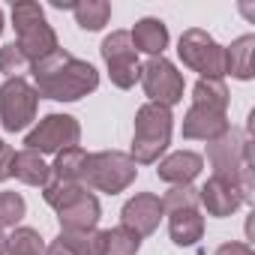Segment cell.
Masks as SVG:
<instances>
[{
	"label": "cell",
	"mask_w": 255,
	"mask_h": 255,
	"mask_svg": "<svg viewBox=\"0 0 255 255\" xmlns=\"http://www.w3.org/2000/svg\"><path fill=\"white\" fill-rule=\"evenodd\" d=\"M33 87L39 96L54 102H78L81 96L93 93L99 87V72L93 63L72 57L66 48H57L45 60L33 63Z\"/></svg>",
	"instance_id": "cell-1"
},
{
	"label": "cell",
	"mask_w": 255,
	"mask_h": 255,
	"mask_svg": "<svg viewBox=\"0 0 255 255\" xmlns=\"http://www.w3.org/2000/svg\"><path fill=\"white\" fill-rule=\"evenodd\" d=\"M171 129H174V117L171 108L144 102L135 111V132H132V162L135 165H153L171 144Z\"/></svg>",
	"instance_id": "cell-2"
},
{
	"label": "cell",
	"mask_w": 255,
	"mask_h": 255,
	"mask_svg": "<svg viewBox=\"0 0 255 255\" xmlns=\"http://www.w3.org/2000/svg\"><path fill=\"white\" fill-rule=\"evenodd\" d=\"M207 159L213 165V174L237 180L243 189V198L252 201V153H249V138L240 129H228L207 144Z\"/></svg>",
	"instance_id": "cell-3"
},
{
	"label": "cell",
	"mask_w": 255,
	"mask_h": 255,
	"mask_svg": "<svg viewBox=\"0 0 255 255\" xmlns=\"http://www.w3.org/2000/svg\"><path fill=\"white\" fill-rule=\"evenodd\" d=\"M12 24H15V33H18L15 45L24 51V57L30 63H39V60H45L48 54H54L60 48L57 33L45 21V12L36 0H18L12 6Z\"/></svg>",
	"instance_id": "cell-4"
},
{
	"label": "cell",
	"mask_w": 255,
	"mask_h": 255,
	"mask_svg": "<svg viewBox=\"0 0 255 255\" xmlns=\"http://www.w3.org/2000/svg\"><path fill=\"white\" fill-rule=\"evenodd\" d=\"M138 177V168L132 162L129 153L120 150H102V153H90L87 156V168H84V186L117 195L123 189H129Z\"/></svg>",
	"instance_id": "cell-5"
},
{
	"label": "cell",
	"mask_w": 255,
	"mask_h": 255,
	"mask_svg": "<svg viewBox=\"0 0 255 255\" xmlns=\"http://www.w3.org/2000/svg\"><path fill=\"white\" fill-rule=\"evenodd\" d=\"M39 108V93L36 87L21 75V78H6L0 84V123L6 132H21L36 120Z\"/></svg>",
	"instance_id": "cell-6"
},
{
	"label": "cell",
	"mask_w": 255,
	"mask_h": 255,
	"mask_svg": "<svg viewBox=\"0 0 255 255\" xmlns=\"http://www.w3.org/2000/svg\"><path fill=\"white\" fill-rule=\"evenodd\" d=\"M177 54H180L183 66H189L201 78H222L225 75V48L207 30H198V27L183 30V36L177 42Z\"/></svg>",
	"instance_id": "cell-7"
},
{
	"label": "cell",
	"mask_w": 255,
	"mask_h": 255,
	"mask_svg": "<svg viewBox=\"0 0 255 255\" xmlns=\"http://www.w3.org/2000/svg\"><path fill=\"white\" fill-rule=\"evenodd\" d=\"M99 51H102V60L108 66V75H111L114 87L129 90V87H135V81H141V63H138V51L132 45L129 30L108 33L102 39Z\"/></svg>",
	"instance_id": "cell-8"
},
{
	"label": "cell",
	"mask_w": 255,
	"mask_h": 255,
	"mask_svg": "<svg viewBox=\"0 0 255 255\" xmlns=\"http://www.w3.org/2000/svg\"><path fill=\"white\" fill-rule=\"evenodd\" d=\"M78 138H81V126H78L75 117H69V114H45L27 132L24 144H27V150H36V153H60L66 147H75Z\"/></svg>",
	"instance_id": "cell-9"
},
{
	"label": "cell",
	"mask_w": 255,
	"mask_h": 255,
	"mask_svg": "<svg viewBox=\"0 0 255 255\" xmlns=\"http://www.w3.org/2000/svg\"><path fill=\"white\" fill-rule=\"evenodd\" d=\"M141 84H144V93L150 96V102H156V105L171 108L183 99V75L165 57H150L141 66Z\"/></svg>",
	"instance_id": "cell-10"
},
{
	"label": "cell",
	"mask_w": 255,
	"mask_h": 255,
	"mask_svg": "<svg viewBox=\"0 0 255 255\" xmlns=\"http://www.w3.org/2000/svg\"><path fill=\"white\" fill-rule=\"evenodd\" d=\"M198 204H204L210 216H219V219H222V216L237 213V207L246 204V198H243V189L237 186V180L213 174V177L198 189Z\"/></svg>",
	"instance_id": "cell-11"
},
{
	"label": "cell",
	"mask_w": 255,
	"mask_h": 255,
	"mask_svg": "<svg viewBox=\"0 0 255 255\" xmlns=\"http://www.w3.org/2000/svg\"><path fill=\"white\" fill-rule=\"evenodd\" d=\"M159 219H162V201L153 192H138L135 198L126 201L123 210H120V225L135 231L138 237L153 234L159 228Z\"/></svg>",
	"instance_id": "cell-12"
},
{
	"label": "cell",
	"mask_w": 255,
	"mask_h": 255,
	"mask_svg": "<svg viewBox=\"0 0 255 255\" xmlns=\"http://www.w3.org/2000/svg\"><path fill=\"white\" fill-rule=\"evenodd\" d=\"M225 129H228V117L219 114V111L201 108V105H192L183 117V138H192V141H207L210 144Z\"/></svg>",
	"instance_id": "cell-13"
},
{
	"label": "cell",
	"mask_w": 255,
	"mask_h": 255,
	"mask_svg": "<svg viewBox=\"0 0 255 255\" xmlns=\"http://www.w3.org/2000/svg\"><path fill=\"white\" fill-rule=\"evenodd\" d=\"M201 168H204V159H201L198 153H192V150H177V153H168V156L159 162L156 174H159V180H165V183L189 186V183L201 174Z\"/></svg>",
	"instance_id": "cell-14"
},
{
	"label": "cell",
	"mask_w": 255,
	"mask_h": 255,
	"mask_svg": "<svg viewBox=\"0 0 255 255\" xmlns=\"http://www.w3.org/2000/svg\"><path fill=\"white\" fill-rule=\"evenodd\" d=\"M99 201L93 192H84L78 195L69 207L57 210V219H60V231H93L96 222H99Z\"/></svg>",
	"instance_id": "cell-15"
},
{
	"label": "cell",
	"mask_w": 255,
	"mask_h": 255,
	"mask_svg": "<svg viewBox=\"0 0 255 255\" xmlns=\"http://www.w3.org/2000/svg\"><path fill=\"white\" fill-rule=\"evenodd\" d=\"M132 45L135 51H144L150 57H162V51L168 48V27L162 18H141L132 27Z\"/></svg>",
	"instance_id": "cell-16"
},
{
	"label": "cell",
	"mask_w": 255,
	"mask_h": 255,
	"mask_svg": "<svg viewBox=\"0 0 255 255\" xmlns=\"http://www.w3.org/2000/svg\"><path fill=\"white\" fill-rule=\"evenodd\" d=\"M12 177H18L21 183H27V186H48V180H51V165L42 159V153H36V150H18L15 153V159H12Z\"/></svg>",
	"instance_id": "cell-17"
},
{
	"label": "cell",
	"mask_w": 255,
	"mask_h": 255,
	"mask_svg": "<svg viewBox=\"0 0 255 255\" xmlns=\"http://www.w3.org/2000/svg\"><path fill=\"white\" fill-rule=\"evenodd\" d=\"M252 54H255V36H237L228 48H225V75H234L240 81H249L255 75L252 69Z\"/></svg>",
	"instance_id": "cell-18"
},
{
	"label": "cell",
	"mask_w": 255,
	"mask_h": 255,
	"mask_svg": "<svg viewBox=\"0 0 255 255\" xmlns=\"http://www.w3.org/2000/svg\"><path fill=\"white\" fill-rule=\"evenodd\" d=\"M168 234L177 246H195L204 234V216L198 213V207L168 213Z\"/></svg>",
	"instance_id": "cell-19"
},
{
	"label": "cell",
	"mask_w": 255,
	"mask_h": 255,
	"mask_svg": "<svg viewBox=\"0 0 255 255\" xmlns=\"http://www.w3.org/2000/svg\"><path fill=\"white\" fill-rule=\"evenodd\" d=\"M87 150L84 147H66L57 153L54 165H51V180H66V183H81L84 180V168H87ZM84 186V183H81Z\"/></svg>",
	"instance_id": "cell-20"
},
{
	"label": "cell",
	"mask_w": 255,
	"mask_h": 255,
	"mask_svg": "<svg viewBox=\"0 0 255 255\" xmlns=\"http://www.w3.org/2000/svg\"><path fill=\"white\" fill-rule=\"evenodd\" d=\"M228 99L231 96H228V87H225L222 78H198L195 87H192V105H201V108L225 114Z\"/></svg>",
	"instance_id": "cell-21"
},
{
	"label": "cell",
	"mask_w": 255,
	"mask_h": 255,
	"mask_svg": "<svg viewBox=\"0 0 255 255\" xmlns=\"http://www.w3.org/2000/svg\"><path fill=\"white\" fill-rule=\"evenodd\" d=\"M72 12L81 30H102L111 18V3L108 0H81V3H72Z\"/></svg>",
	"instance_id": "cell-22"
},
{
	"label": "cell",
	"mask_w": 255,
	"mask_h": 255,
	"mask_svg": "<svg viewBox=\"0 0 255 255\" xmlns=\"http://www.w3.org/2000/svg\"><path fill=\"white\" fill-rule=\"evenodd\" d=\"M141 249V237L129 228H108L102 231V255H138Z\"/></svg>",
	"instance_id": "cell-23"
},
{
	"label": "cell",
	"mask_w": 255,
	"mask_h": 255,
	"mask_svg": "<svg viewBox=\"0 0 255 255\" xmlns=\"http://www.w3.org/2000/svg\"><path fill=\"white\" fill-rule=\"evenodd\" d=\"M6 255H45V240L36 228H15L6 237Z\"/></svg>",
	"instance_id": "cell-24"
},
{
	"label": "cell",
	"mask_w": 255,
	"mask_h": 255,
	"mask_svg": "<svg viewBox=\"0 0 255 255\" xmlns=\"http://www.w3.org/2000/svg\"><path fill=\"white\" fill-rule=\"evenodd\" d=\"M72 255H102V231H60L57 237Z\"/></svg>",
	"instance_id": "cell-25"
},
{
	"label": "cell",
	"mask_w": 255,
	"mask_h": 255,
	"mask_svg": "<svg viewBox=\"0 0 255 255\" xmlns=\"http://www.w3.org/2000/svg\"><path fill=\"white\" fill-rule=\"evenodd\" d=\"M87 192V186H81V183H66V180H48V186L42 189V198H45V204L48 207H54V210H63V207H69L78 195H84Z\"/></svg>",
	"instance_id": "cell-26"
},
{
	"label": "cell",
	"mask_w": 255,
	"mask_h": 255,
	"mask_svg": "<svg viewBox=\"0 0 255 255\" xmlns=\"http://www.w3.org/2000/svg\"><path fill=\"white\" fill-rule=\"evenodd\" d=\"M159 201H162V213L195 210L198 207V189H192V186H171Z\"/></svg>",
	"instance_id": "cell-27"
},
{
	"label": "cell",
	"mask_w": 255,
	"mask_h": 255,
	"mask_svg": "<svg viewBox=\"0 0 255 255\" xmlns=\"http://www.w3.org/2000/svg\"><path fill=\"white\" fill-rule=\"evenodd\" d=\"M30 66L33 63L24 57V51L15 42H9V45L0 48V72H3L6 78H21V72H27Z\"/></svg>",
	"instance_id": "cell-28"
},
{
	"label": "cell",
	"mask_w": 255,
	"mask_h": 255,
	"mask_svg": "<svg viewBox=\"0 0 255 255\" xmlns=\"http://www.w3.org/2000/svg\"><path fill=\"white\" fill-rule=\"evenodd\" d=\"M27 213V204L18 192H0V228H6V225H18Z\"/></svg>",
	"instance_id": "cell-29"
},
{
	"label": "cell",
	"mask_w": 255,
	"mask_h": 255,
	"mask_svg": "<svg viewBox=\"0 0 255 255\" xmlns=\"http://www.w3.org/2000/svg\"><path fill=\"white\" fill-rule=\"evenodd\" d=\"M12 159H15V150L9 144H3L0 147V180L12 177Z\"/></svg>",
	"instance_id": "cell-30"
},
{
	"label": "cell",
	"mask_w": 255,
	"mask_h": 255,
	"mask_svg": "<svg viewBox=\"0 0 255 255\" xmlns=\"http://www.w3.org/2000/svg\"><path fill=\"white\" fill-rule=\"evenodd\" d=\"M213 255H255L246 243H222Z\"/></svg>",
	"instance_id": "cell-31"
},
{
	"label": "cell",
	"mask_w": 255,
	"mask_h": 255,
	"mask_svg": "<svg viewBox=\"0 0 255 255\" xmlns=\"http://www.w3.org/2000/svg\"><path fill=\"white\" fill-rule=\"evenodd\" d=\"M45 255H72V252H69V249H66V246H63L60 240H54V243H51V246L45 249Z\"/></svg>",
	"instance_id": "cell-32"
},
{
	"label": "cell",
	"mask_w": 255,
	"mask_h": 255,
	"mask_svg": "<svg viewBox=\"0 0 255 255\" xmlns=\"http://www.w3.org/2000/svg\"><path fill=\"white\" fill-rule=\"evenodd\" d=\"M0 255H6V234L0 231Z\"/></svg>",
	"instance_id": "cell-33"
},
{
	"label": "cell",
	"mask_w": 255,
	"mask_h": 255,
	"mask_svg": "<svg viewBox=\"0 0 255 255\" xmlns=\"http://www.w3.org/2000/svg\"><path fill=\"white\" fill-rule=\"evenodd\" d=\"M0 33H3V12H0Z\"/></svg>",
	"instance_id": "cell-34"
},
{
	"label": "cell",
	"mask_w": 255,
	"mask_h": 255,
	"mask_svg": "<svg viewBox=\"0 0 255 255\" xmlns=\"http://www.w3.org/2000/svg\"><path fill=\"white\" fill-rule=\"evenodd\" d=\"M0 147H3V141H0Z\"/></svg>",
	"instance_id": "cell-35"
}]
</instances>
